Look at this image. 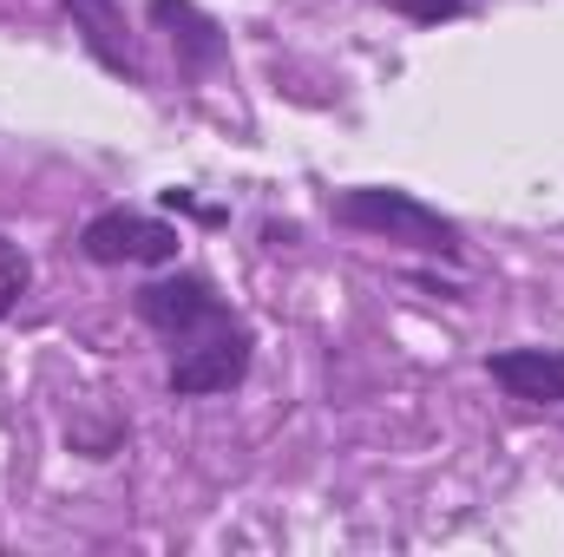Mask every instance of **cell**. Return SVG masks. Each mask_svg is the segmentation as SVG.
<instances>
[{
  "label": "cell",
  "instance_id": "6da1fadb",
  "mask_svg": "<svg viewBox=\"0 0 564 557\" xmlns=\"http://www.w3.org/2000/svg\"><path fill=\"white\" fill-rule=\"evenodd\" d=\"M328 217L355 237L401 243V250H421V256H440V263L466 256V230L453 217H440L433 204H421L414 190H394V184H348V190L328 197Z\"/></svg>",
  "mask_w": 564,
  "mask_h": 557
},
{
  "label": "cell",
  "instance_id": "ba28073f",
  "mask_svg": "<svg viewBox=\"0 0 564 557\" xmlns=\"http://www.w3.org/2000/svg\"><path fill=\"white\" fill-rule=\"evenodd\" d=\"M26 282H33V263H26V250L0 237V321H7L13 308H20V295H26Z\"/></svg>",
  "mask_w": 564,
  "mask_h": 557
},
{
  "label": "cell",
  "instance_id": "52a82bcc",
  "mask_svg": "<svg viewBox=\"0 0 564 557\" xmlns=\"http://www.w3.org/2000/svg\"><path fill=\"white\" fill-rule=\"evenodd\" d=\"M486 374L519 407H564V348H499L486 354Z\"/></svg>",
  "mask_w": 564,
  "mask_h": 557
},
{
  "label": "cell",
  "instance_id": "7a4b0ae2",
  "mask_svg": "<svg viewBox=\"0 0 564 557\" xmlns=\"http://www.w3.org/2000/svg\"><path fill=\"white\" fill-rule=\"evenodd\" d=\"M132 315H139L158 341L184 348V341H197V335L224 328L237 308L217 295V282H210V276H197V270H171V276H151L139 295H132Z\"/></svg>",
  "mask_w": 564,
  "mask_h": 557
},
{
  "label": "cell",
  "instance_id": "277c9868",
  "mask_svg": "<svg viewBox=\"0 0 564 557\" xmlns=\"http://www.w3.org/2000/svg\"><path fill=\"white\" fill-rule=\"evenodd\" d=\"M250 354H257V335H250L243 315H230L224 328H210V335L171 348V374H164V387H171V401H210V394H230V387H243Z\"/></svg>",
  "mask_w": 564,
  "mask_h": 557
},
{
  "label": "cell",
  "instance_id": "30bf717a",
  "mask_svg": "<svg viewBox=\"0 0 564 557\" xmlns=\"http://www.w3.org/2000/svg\"><path fill=\"white\" fill-rule=\"evenodd\" d=\"M164 204H171V210H191L197 223H224V210H210V204H197V197H184V190H164Z\"/></svg>",
  "mask_w": 564,
  "mask_h": 557
},
{
  "label": "cell",
  "instance_id": "9c48e42d",
  "mask_svg": "<svg viewBox=\"0 0 564 557\" xmlns=\"http://www.w3.org/2000/svg\"><path fill=\"white\" fill-rule=\"evenodd\" d=\"M388 13H401L408 26H446L459 13H473V0H381Z\"/></svg>",
  "mask_w": 564,
  "mask_h": 557
},
{
  "label": "cell",
  "instance_id": "5b68a950",
  "mask_svg": "<svg viewBox=\"0 0 564 557\" xmlns=\"http://www.w3.org/2000/svg\"><path fill=\"white\" fill-rule=\"evenodd\" d=\"M144 20L171 40L184 79H210V73L230 59V33H224L197 0H144Z\"/></svg>",
  "mask_w": 564,
  "mask_h": 557
},
{
  "label": "cell",
  "instance_id": "8992f818",
  "mask_svg": "<svg viewBox=\"0 0 564 557\" xmlns=\"http://www.w3.org/2000/svg\"><path fill=\"white\" fill-rule=\"evenodd\" d=\"M59 13L73 20L79 46H86L112 79L144 86V53H139V40H132V20H126L119 0H59Z\"/></svg>",
  "mask_w": 564,
  "mask_h": 557
},
{
  "label": "cell",
  "instance_id": "3957f363",
  "mask_svg": "<svg viewBox=\"0 0 564 557\" xmlns=\"http://www.w3.org/2000/svg\"><path fill=\"white\" fill-rule=\"evenodd\" d=\"M177 243H184L177 223H164L151 210H126V204L86 217V230H79V256L99 270H171Z\"/></svg>",
  "mask_w": 564,
  "mask_h": 557
}]
</instances>
